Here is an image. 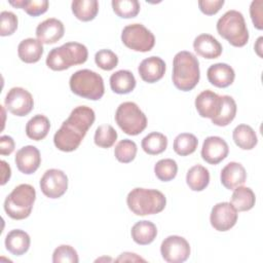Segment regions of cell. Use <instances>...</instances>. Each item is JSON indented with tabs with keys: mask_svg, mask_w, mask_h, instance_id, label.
Returning <instances> with one entry per match:
<instances>
[{
	"mask_svg": "<svg viewBox=\"0 0 263 263\" xmlns=\"http://www.w3.org/2000/svg\"><path fill=\"white\" fill-rule=\"evenodd\" d=\"M228 153V144L221 137L211 136L203 141L201 157L205 162L210 164H218L227 157Z\"/></svg>",
	"mask_w": 263,
	"mask_h": 263,
	"instance_id": "5bb4252c",
	"label": "cell"
},
{
	"mask_svg": "<svg viewBox=\"0 0 263 263\" xmlns=\"http://www.w3.org/2000/svg\"><path fill=\"white\" fill-rule=\"evenodd\" d=\"M78 261L79 258L76 250L69 245H61L53 251V263H77Z\"/></svg>",
	"mask_w": 263,
	"mask_h": 263,
	"instance_id": "f35d334b",
	"label": "cell"
},
{
	"mask_svg": "<svg viewBox=\"0 0 263 263\" xmlns=\"http://www.w3.org/2000/svg\"><path fill=\"white\" fill-rule=\"evenodd\" d=\"M36 199L35 188L30 184L17 185L5 198L4 211L13 220H23L30 216Z\"/></svg>",
	"mask_w": 263,
	"mask_h": 263,
	"instance_id": "8992f818",
	"label": "cell"
},
{
	"mask_svg": "<svg viewBox=\"0 0 263 263\" xmlns=\"http://www.w3.org/2000/svg\"><path fill=\"white\" fill-rule=\"evenodd\" d=\"M113 11L122 18H133L140 12V3L137 0H113Z\"/></svg>",
	"mask_w": 263,
	"mask_h": 263,
	"instance_id": "e575fe53",
	"label": "cell"
},
{
	"mask_svg": "<svg viewBox=\"0 0 263 263\" xmlns=\"http://www.w3.org/2000/svg\"><path fill=\"white\" fill-rule=\"evenodd\" d=\"M1 170H2V179H1V185L6 184V182L9 180L11 176V170L10 166L7 164L6 161L1 160Z\"/></svg>",
	"mask_w": 263,
	"mask_h": 263,
	"instance_id": "f6af8a7d",
	"label": "cell"
},
{
	"mask_svg": "<svg viewBox=\"0 0 263 263\" xmlns=\"http://www.w3.org/2000/svg\"><path fill=\"white\" fill-rule=\"evenodd\" d=\"M237 211L230 202H219L212 209L210 222L218 231L230 230L237 222Z\"/></svg>",
	"mask_w": 263,
	"mask_h": 263,
	"instance_id": "4fadbf2b",
	"label": "cell"
},
{
	"mask_svg": "<svg viewBox=\"0 0 263 263\" xmlns=\"http://www.w3.org/2000/svg\"><path fill=\"white\" fill-rule=\"evenodd\" d=\"M130 234L135 242L141 246H146L155 239L157 235V228L151 221L142 220L132 227Z\"/></svg>",
	"mask_w": 263,
	"mask_h": 263,
	"instance_id": "cb8c5ba5",
	"label": "cell"
},
{
	"mask_svg": "<svg viewBox=\"0 0 263 263\" xmlns=\"http://www.w3.org/2000/svg\"><path fill=\"white\" fill-rule=\"evenodd\" d=\"M8 3L13 7L24 9L31 16H38L45 13L49 5L47 0H16L9 1Z\"/></svg>",
	"mask_w": 263,
	"mask_h": 263,
	"instance_id": "836d02e7",
	"label": "cell"
},
{
	"mask_svg": "<svg viewBox=\"0 0 263 263\" xmlns=\"http://www.w3.org/2000/svg\"><path fill=\"white\" fill-rule=\"evenodd\" d=\"M165 68V63L161 58L152 55L140 63L138 72L143 81L154 83L163 77Z\"/></svg>",
	"mask_w": 263,
	"mask_h": 263,
	"instance_id": "ac0fdd59",
	"label": "cell"
},
{
	"mask_svg": "<svg viewBox=\"0 0 263 263\" xmlns=\"http://www.w3.org/2000/svg\"><path fill=\"white\" fill-rule=\"evenodd\" d=\"M14 150V141L9 136L0 137V154L9 155Z\"/></svg>",
	"mask_w": 263,
	"mask_h": 263,
	"instance_id": "ee69618b",
	"label": "cell"
},
{
	"mask_svg": "<svg viewBox=\"0 0 263 263\" xmlns=\"http://www.w3.org/2000/svg\"><path fill=\"white\" fill-rule=\"evenodd\" d=\"M115 121L129 136L141 134L147 126V117L134 102L121 103L115 112Z\"/></svg>",
	"mask_w": 263,
	"mask_h": 263,
	"instance_id": "ba28073f",
	"label": "cell"
},
{
	"mask_svg": "<svg viewBox=\"0 0 263 263\" xmlns=\"http://www.w3.org/2000/svg\"><path fill=\"white\" fill-rule=\"evenodd\" d=\"M121 41L129 49L140 52L150 51L155 44L153 33L142 24H130L123 28Z\"/></svg>",
	"mask_w": 263,
	"mask_h": 263,
	"instance_id": "9c48e42d",
	"label": "cell"
},
{
	"mask_svg": "<svg viewBox=\"0 0 263 263\" xmlns=\"http://www.w3.org/2000/svg\"><path fill=\"white\" fill-rule=\"evenodd\" d=\"M200 78L199 62L190 51H179L173 60V83L182 90L189 91L193 89Z\"/></svg>",
	"mask_w": 263,
	"mask_h": 263,
	"instance_id": "7a4b0ae2",
	"label": "cell"
},
{
	"mask_svg": "<svg viewBox=\"0 0 263 263\" xmlns=\"http://www.w3.org/2000/svg\"><path fill=\"white\" fill-rule=\"evenodd\" d=\"M232 138L236 146L242 150H251L258 143L255 130L248 124H238L233 129Z\"/></svg>",
	"mask_w": 263,
	"mask_h": 263,
	"instance_id": "f1b7e54d",
	"label": "cell"
},
{
	"mask_svg": "<svg viewBox=\"0 0 263 263\" xmlns=\"http://www.w3.org/2000/svg\"><path fill=\"white\" fill-rule=\"evenodd\" d=\"M88 50L79 42H67L52 48L46 58V66L53 71H63L86 62Z\"/></svg>",
	"mask_w": 263,
	"mask_h": 263,
	"instance_id": "277c9868",
	"label": "cell"
},
{
	"mask_svg": "<svg viewBox=\"0 0 263 263\" xmlns=\"http://www.w3.org/2000/svg\"><path fill=\"white\" fill-rule=\"evenodd\" d=\"M116 261H145V259L139 257L137 254L135 253H122L117 259Z\"/></svg>",
	"mask_w": 263,
	"mask_h": 263,
	"instance_id": "bcb514c9",
	"label": "cell"
},
{
	"mask_svg": "<svg viewBox=\"0 0 263 263\" xmlns=\"http://www.w3.org/2000/svg\"><path fill=\"white\" fill-rule=\"evenodd\" d=\"M186 183L192 191H202L210 183L209 170L200 164L193 165L187 172Z\"/></svg>",
	"mask_w": 263,
	"mask_h": 263,
	"instance_id": "4316f807",
	"label": "cell"
},
{
	"mask_svg": "<svg viewBox=\"0 0 263 263\" xmlns=\"http://www.w3.org/2000/svg\"><path fill=\"white\" fill-rule=\"evenodd\" d=\"M262 5H263L262 0H255L251 3V6H250V14H251L252 22H253L255 28H257L258 30L263 29Z\"/></svg>",
	"mask_w": 263,
	"mask_h": 263,
	"instance_id": "b9f144b4",
	"label": "cell"
},
{
	"mask_svg": "<svg viewBox=\"0 0 263 263\" xmlns=\"http://www.w3.org/2000/svg\"><path fill=\"white\" fill-rule=\"evenodd\" d=\"M95 62L102 70L110 71L118 65V57L110 49H101L95 54Z\"/></svg>",
	"mask_w": 263,
	"mask_h": 263,
	"instance_id": "ab89813d",
	"label": "cell"
},
{
	"mask_svg": "<svg viewBox=\"0 0 263 263\" xmlns=\"http://www.w3.org/2000/svg\"><path fill=\"white\" fill-rule=\"evenodd\" d=\"M137 144L128 139L121 140L114 148V155L119 162L128 163L133 161L137 155Z\"/></svg>",
	"mask_w": 263,
	"mask_h": 263,
	"instance_id": "d590c367",
	"label": "cell"
},
{
	"mask_svg": "<svg viewBox=\"0 0 263 263\" xmlns=\"http://www.w3.org/2000/svg\"><path fill=\"white\" fill-rule=\"evenodd\" d=\"M222 96L206 89L201 91L195 99V108L198 114L203 118H216L221 109Z\"/></svg>",
	"mask_w": 263,
	"mask_h": 263,
	"instance_id": "9a60e30c",
	"label": "cell"
},
{
	"mask_svg": "<svg viewBox=\"0 0 263 263\" xmlns=\"http://www.w3.org/2000/svg\"><path fill=\"white\" fill-rule=\"evenodd\" d=\"M17 170L25 174L31 175L35 173L41 163V156L39 150L32 145L25 146L21 148L14 158Z\"/></svg>",
	"mask_w": 263,
	"mask_h": 263,
	"instance_id": "2e32d148",
	"label": "cell"
},
{
	"mask_svg": "<svg viewBox=\"0 0 263 263\" xmlns=\"http://www.w3.org/2000/svg\"><path fill=\"white\" fill-rule=\"evenodd\" d=\"M198 140L193 134L182 133L175 138L173 148L178 155L187 156L196 150Z\"/></svg>",
	"mask_w": 263,
	"mask_h": 263,
	"instance_id": "d6a6232c",
	"label": "cell"
},
{
	"mask_svg": "<svg viewBox=\"0 0 263 263\" xmlns=\"http://www.w3.org/2000/svg\"><path fill=\"white\" fill-rule=\"evenodd\" d=\"M71 8L76 18L82 22H89L99 12V2L97 0H74Z\"/></svg>",
	"mask_w": 263,
	"mask_h": 263,
	"instance_id": "f546056e",
	"label": "cell"
},
{
	"mask_svg": "<svg viewBox=\"0 0 263 263\" xmlns=\"http://www.w3.org/2000/svg\"><path fill=\"white\" fill-rule=\"evenodd\" d=\"M50 129L49 119L42 115L37 114L33 116L26 124V135L34 141L43 140Z\"/></svg>",
	"mask_w": 263,
	"mask_h": 263,
	"instance_id": "484cf974",
	"label": "cell"
},
{
	"mask_svg": "<svg viewBox=\"0 0 263 263\" xmlns=\"http://www.w3.org/2000/svg\"><path fill=\"white\" fill-rule=\"evenodd\" d=\"M220 180L222 185L226 189L234 190L236 187L241 186L246 182V168L239 162L231 161L222 168L220 174Z\"/></svg>",
	"mask_w": 263,
	"mask_h": 263,
	"instance_id": "d6986e66",
	"label": "cell"
},
{
	"mask_svg": "<svg viewBox=\"0 0 263 263\" xmlns=\"http://www.w3.org/2000/svg\"><path fill=\"white\" fill-rule=\"evenodd\" d=\"M17 16L11 11H2L0 13V35L9 36L12 35L17 29Z\"/></svg>",
	"mask_w": 263,
	"mask_h": 263,
	"instance_id": "60d3db41",
	"label": "cell"
},
{
	"mask_svg": "<svg viewBox=\"0 0 263 263\" xmlns=\"http://www.w3.org/2000/svg\"><path fill=\"white\" fill-rule=\"evenodd\" d=\"M96 119L95 111L87 106H78L62 123L53 136L54 146L63 152L76 150Z\"/></svg>",
	"mask_w": 263,
	"mask_h": 263,
	"instance_id": "6da1fadb",
	"label": "cell"
},
{
	"mask_svg": "<svg viewBox=\"0 0 263 263\" xmlns=\"http://www.w3.org/2000/svg\"><path fill=\"white\" fill-rule=\"evenodd\" d=\"M65 33L63 23L54 17H49L41 22L36 28L37 39L44 44H53L58 42Z\"/></svg>",
	"mask_w": 263,
	"mask_h": 263,
	"instance_id": "e0dca14e",
	"label": "cell"
},
{
	"mask_svg": "<svg viewBox=\"0 0 263 263\" xmlns=\"http://www.w3.org/2000/svg\"><path fill=\"white\" fill-rule=\"evenodd\" d=\"M40 189L46 197L59 198L68 189V177L61 170H47L40 179Z\"/></svg>",
	"mask_w": 263,
	"mask_h": 263,
	"instance_id": "8fae6325",
	"label": "cell"
},
{
	"mask_svg": "<svg viewBox=\"0 0 263 263\" xmlns=\"http://www.w3.org/2000/svg\"><path fill=\"white\" fill-rule=\"evenodd\" d=\"M206 77L212 85L224 88L233 83L235 73L231 66L225 63H217L209 67L206 71Z\"/></svg>",
	"mask_w": 263,
	"mask_h": 263,
	"instance_id": "ffe728a7",
	"label": "cell"
},
{
	"mask_svg": "<svg viewBox=\"0 0 263 263\" xmlns=\"http://www.w3.org/2000/svg\"><path fill=\"white\" fill-rule=\"evenodd\" d=\"M117 140V133L113 126L109 124L100 125L95 133L93 141L95 144L101 148H110L112 147Z\"/></svg>",
	"mask_w": 263,
	"mask_h": 263,
	"instance_id": "74e56055",
	"label": "cell"
},
{
	"mask_svg": "<svg viewBox=\"0 0 263 263\" xmlns=\"http://www.w3.org/2000/svg\"><path fill=\"white\" fill-rule=\"evenodd\" d=\"M69 85L73 93L91 101L100 100L105 92L102 76L88 69L78 70L72 74Z\"/></svg>",
	"mask_w": 263,
	"mask_h": 263,
	"instance_id": "52a82bcc",
	"label": "cell"
},
{
	"mask_svg": "<svg viewBox=\"0 0 263 263\" xmlns=\"http://www.w3.org/2000/svg\"><path fill=\"white\" fill-rule=\"evenodd\" d=\"M190 245L186 238L179 235H170L160 246V253L164 261L168 263L185 262L190 256Z\"/></svg>",
	"mask_w": 263,
	"mask_h": 263,
	"instance_id": "30bf717a",
	"label": "cell"
},
{
	"mask_svg": "<svg viewBox=\"0 0 263 263\" xmlns=\"http://www.w3.org/2000/svg\"><path fill=\"white\" fill-rule=\"evenodd\" d=\"M218 34L235 47H242L249 41V31L241 12L231 9L217 22Z\"/></svg>",
	"mask_w": 263,
	"mask_h": 263,
	"instance_id": "5b68a950",
	"label": "cell"
},
{
	"mask_svg": "<svg viewBox=\"0 0 263 263\" xmlns=\"http://www.w3.org/2000/svg\"><path fill=\"white\" fill-rule=\"evenodd\" d=\"M142 149L149 155H157L162 153L167 147V138L158 132L148 134L141 143Z\"/></svg>",
	"mask_w": 263,
	"mask_h": 263,
	"instance_id": "4dcf8cb0",
	"label": "cell"
},
{
	"mask_svg": "<svg viewBox=\"0 0 263 263\" xmlns=\"http://www.w3.org/2000/svg\"><path fill=\"white\" fill-rule=\"evenodd\" d=\"M31 243L30 235L21 229L9 231L5 237L6 250L15 256H22L28 252Z\"/></svg>",
	"mask_w": 263,
	"mask_h": 263,
	"instance_id": "7402d4cb",
	"label": "cell"
},
{
	"mask_svg": "<svg viewBox=\"0 0 263 263\" xmlns=\"http://www.w3.org/2000/svg\"><path fill=\"white\" fill-rule=\"evenodd\" d=\"M256 202V196L249 187L238 186L233 190L230 203L237 212H246L253 209Z\"/></svg>",
	"mask_w": 263,
	"mask_h": 263,
	"instance_id": "83f0119b",
	"label": "cell"
},
{
	"mask_svg": "<svg viewBox=\"0 0 263 263\" xmlns=\"http://www.w3.org/2000/svg\"><path fill=\"white\" fill-rule=\"evenodd\" d=\"M195 52L208 60L217 59L222 53L221 43L210 34H200L193 41Z\"/></svg>",
	"mask_w": 263,
	"mask_h": 263,
	"instance_id": "44dd1931",
	"label": "cell"
},
{
	"mask_svg": "<svg viewBox=\"0 0 263 263\" xmlns=\"http://www.w3.org/2000/svg\"><path fill=\"white\" fill-rule=\"evenodd\" d=\"M155 176L162 182L172 181L178 173V164L172 158L160 159L154 165Z\"/></svg>",
	"mask_w": 263,
	"mask_h": 263,
	"instance_id": "8d00e7d4",
	"label": "cell"
},
{
	"mask_svg": "<svg viewBox=\"0 0 263 263\" xmlns=\"http://www.w3.org/2000/svg\"><path fill=\"white\" fill-rule=\"evenodd\" d=\"M262 40H263V37H259L258 40H257V43L255 45V49H256V52L258 53L259 57H262V53H261V49H262Z\"/></svg>",
	"mask_w": 263,
	"mask_h": 263,
	"instance_id": "7dc6e473",
	"label": "cell"
},
{
	"mask_svg": "<svg viewBox=\"0 0 263 263\" xmlns=\"http://www.w3.org/2000/svg\"><path fill=\"white\" fill-rule=\"evenodd\" d=\"M236 103L230 96H222V105L219 115L212 119V123L218 126L228 125L236 115Z\"/></svg>",
	"mask_w": 263,
	"mask_h": 263,
	"instance_id": "1f68e13d",
	"label": "cell"
},
{
	"mask_svg": "<svg viewBox=\"0 0 263 263\" xmlns=\"http://www.w3.org/2000/svg\"><path fill=\"white\" fill-rule=\"evenodd\" d=\"M126 203L128 209L137 216L154 215L164 210L166 198L159 190L138 187L129 191Z\"/></svg>",
	"mask_w": 263,
	"mask_h": 263,
	"instance_id": "3957f363",
	"label": "cell"
},
{
	"mask_svg": "<svg viewBox=\"0 0 263 263\" xmlns=\"http://www.w3.org/2000/svg\"><path fill=\"white\" fill-rule=\"evenodd\" d=\"M224 3V0H199L198 6L202 13L206 15H213L222 8Z\"/></svg>",
	"mask_w": 263,
	"mask_h": 263,
	"instance_id": "7bdbcfd3",
	"label": "cell"
},
{
	"mask_svg": "<svg viewBox=\"0 0 263 263\" xmlns=\"http://www.w3.org/2000/svg\"><path fill=\"white\" fill-rule=\"evenodd\" d=\"M4 103L11 114L20 117L28 115L34 107L32 95L23 87L10 88L6 93Z\"/></svg>",
	"mask_w": 263,
	"mask_h": 263,
	"instance_id": "7c38bea8",
	"label": "cell"
},
{
	"mask_svg": "<svg viewBox=\"0 0 263 263\" xmlns=\"http://www.w3.org/2000/svg\"><path fill=\"white\" fill-rule=\"evenodd\" d=\"M17 54L21 61L27 64L37 63L43 54V45L38 39L27 38L20 42Z\"/></svg>",
	"mask_w": 263,
	"mask_h": 263,
	"instance_id": "603a6c76",
	"label": "cell"
},
{
	"mask_svg": "<svg viewBox=\"0 0 263 263\" xmlns=\"http://www.w3.org/2000/svg\"><path fill=\"white\" fill-rule=\"evenodd\" d=\"M111 89L118 95H125L136 87V78L128 70H119L110 76Z\"/></svg>",
	"mask_w": 263,
	"mask_h": 263,
	"instance_id": "d4e9b609",
	"label": "cell"
}]
</instances>
